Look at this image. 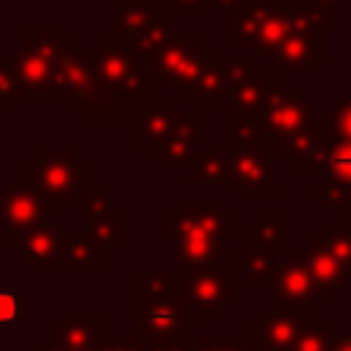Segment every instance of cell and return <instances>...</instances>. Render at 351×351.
Wrapping results in <instances>:
<instances>
[{"label":"cell","instance_id":"obj_1","mask_svg":"<svg viewBox=\"0 0 351 351\" xmlns=\"http://www.w3.org/2000/svg\"><path fill=\"white\" fill-rule=\"evenodd\" d=\"M162 233L173 239L176 266H203L222 258L225 239L239 233V214L222 197H189L184 211H162Z\"/></svg>","mask_w":351,"mask_h":351},{"label":"cell","instance_id":"obj_2","mask_svg":"<svg viewBox=\"0 0 351 351\" xmlns=\"http://www.w3.org/2000/svg\"><path fill=\"white\" fill-rule=\"evenodd\" d=\"M189 307L178 271H140L134 277V337L140 346L186 335Z\"/></svg>","mask_w":351,"mask_h":351},{"label":"cell","instance_id":"obj_3","mask_svg":"<svg viewBox=\"0 0 351 351\" xmlns=\"http://www.w3.org/2000/svg\"><path fill=\"white\" fill-rule=\"evenodd\" d=\"M58 99H71L74 107L90 123H123L126 99L112 96L96 74V47L82 49L77 38L69 36V44L58 60Z\"/></svg>","mask_w":351,"mask_h":351},{"label":"cell","instance_id":"obj_4","mask_svg":"<svg viewBox=\"0 0 351 351\" xmlns=\"http://www.w3.org/2000/svg\"><path fill=\"white\" fill-rule=\"evenodd\" d=\"M22 181L30 189L41 192L52 211H60L66 197H77L88 186V165L77 156L74 148H38L36 156L25 162Z\"/></svg>","mask_w":351,"mask_h":351},{"label":"cell","instance_id":"obj_5","mask_svg":"<svg viewBox=\"0 0 351 351\" xmlns=\"http://www.w3.org/2000/svg\"><path fill=\"white\" fill-rule=\"evenodd\" d=\"M96 74L99 82L121 99L143 101L151 96V66L137 55L134 41L104 33L96 44Z\"/></svg>","mask_w":351,"mask_h":351},{"label":"cell","instance_id":"obj_6","mask_svg":"<svg viewBox=\"0 0 351 351\" xmlns=\"http://www.w3.org/2000/svg\"><path fill=\"white\" fill-rule=\"evenodd\" d=\"M176 271L181 277V296L200 324H211L239 293V277L228 271L222 258L203 266H176Z\"/></svg>","mask_w":351,"mask_h":351},{"label":"cell","instance_id":"obj_7","mask_svg":"<svg viewBox=\"0 0 351 351\" xmlns=\"http://www.w3.org/2000/svg\"><path fill=\"white\" fill-rule=\"evenodd\" d=\"M214 60L211 47H203L200 36H173L151 63V88L170 85L173 93L189 88L200 71Z\"/></svg>","mask_w":351,"mask_h":351},{"label":"cell","instance_id":"obj_8","mask_svg":"<svg viewBox=\"0 0 351 351\" xmlns=\"http://www.w3.org/2000/svg\"><path fill=\"white\" fill-rule=\"evenodd\" d=\"M74 208L85 217V233L101 250L126 247V211L112 206L110 184H88L74 197Z\"/></svg>","mask_w":351,"mask_h":351},{"label":"cell","instance_id":"obj_9","mask_svg":"<svg viewBox=\"0 0 351 351\" xmlns=\"http://www.w3.org/2000/svg\"><path fill=\"white\" fill-rule=\"evenodd\" d=\"M274 85H277V74L263 71L261 60H230V88L222 107L236 112L239 121L261 123L269 90Z\"/></svg>","mask_w":351,"mask_h":351},{"label":"cell","instance_id":"obj_10","mask_svg":"<svg viewBox=\"0 0 351 351\" xmlns=\"http://www.w3.org/2000/svg\"><path fill=\"white\" fill-rule=\"evenodd\" d=\"M315 123L318 121H315L313 104L302 96L299 85H274L269 90L263 118H261V126H263L266 137H271V140L291 137V134L313 129Z\"/></svg>","mask_w":351,"mask_h":351},{"label":"cell","instance_id":"obj_11","mask_svg":"<svg viewBox=\"0 0 351 351\" xmlns=\"http://www.w3.org/2000/svg\"><path fill=\"white\" fill-rule=\"evenodd\" d=\"M47 211L52 208L41 192L30 189L25 181H8L0 195V233L5 239L30 233L49 222Z\"/></svg>","mask_w":351,"mask_h":351},{"label":"cell","instance_id":"obj_12","mask_svg":"<svg viewBox=\"0 0 351 351\" xmlns=\"http://www.w3.org/2000/svg\"><path fill=\"white\" fill-rule=\"evenodd\" d=\"M230 154V186L244 200L258 197H274V181H271V165H274V148H225Z\"/></svg>","mask_w":351,"mask_h":351},{"label":"cell","instance_id":"obj_13","mask_svg":"<svg viewBox=\"0 0 351 351\" xmlns=\"http://www.w3.org/2000/svg\"><path fill=\"white\" fill-rule=\"evenodd\" d=\"M315 326L313 324V307L310 310H280L261 315L247 326V337L258 351H293L302 335Z\"/></svg>","mask_w":351,"mask_h":351},{"label":"cell","instance_id":"obj_14","mask_svg":"<svg viewBox=\"0 0 351 351\" xmlns=\"http://www.w3.org/2000/svg\"><path fill=\"white\" fill-rule=\"evenodd\" d=\"M324 30L326 27H313V30L288 36L277 47L258 52V60L261 63H271L274 74H310L313 66L326 58Z\"/></svg>","mask_w":351,"mask_h":351},{"label":"cell","instance_id":"obj_15","mask_svg":"<svg viewBox=\"0 0 351 351\" xmlns=\"http://www.w3.org/2000/svg\"><path fill=\"white\" fill-rule=\"evenodd\" d=\"M315 296H321V291L304 263V250L288 247L285 258L280 261V271H277V282H274V307L310 310Z\"/></svg>","mask_w":351,"mask_h":351},{"label":"cell","instance_id":"obj_16","mask_svg":"<svg viewBox=\"0 0 351 351\" xmlns=\"http://www.w3.org/2000/svg\"><path fill=\"white\" fill-rule=\"evenodd\" d=\"M178 112L181 110H176V99L148 96V99L137 101V110H134V121H137L134 145L140 151H145L151 162H162V145H165L170 129L176 126Z\"/></svg>","mask_w":351,"mask_h":351},{"label":"cell","instance_id":"obj_17","mask_svg":"<svg viewBox=\"0 0 351 351\" xmlns=\"http://www.w3.org/2000/svg\"><path fill=\"white\" fill-rule=\"evenodd\" d=\"M101 340V313L99 310H66L49 324V346L38 351H96Z\"/></svg>","mask_w":351,"mask_h":351},{"label":"cell","instance_id":"obj_18","mask_svg":"<svg viewBox=\"0 0 351 351\" xmlns=\"http://www.w3.org/2000/svg\"><path fill=\"white\" fill-rule=\"evenodd\" d=\"M200 110H181L176 126L170 129L162 145V170L165 173H189L200 156Z\"/></svg>","mask_w":351,"mask_h":351},{"label":"cell","instance_id":"obj_19","mask_svg":"<svg viewBox=\"0 0 351 351\" xmlns=\"http://www.w3.org/2000/svg\"><path fill=\"white\" fill-rule=\"evenodd\" d=\"M63 225L47 222L30 233L14 236L11 247L19 250L41 274H63Z\"/></svg>","mask_w":351,"mask_h":351},{"label":"cell","instance_id":"obj_20","mask_svg":"<svg viewBox=\"0 0 351 351\" xmlns=\"http://www.w3.org/2000/svg\"><path fill=\"white\" fill-rule=\"evenodd\" d=\"M11 66L22 85V96L58 99V60L55 58L22 44L11 55Z\"/></svg>","mask_w":351,"mask_h":351},{"label":"cell","instance_id":"obj_21","mask_svg":"<svg viewBox=\"0 0 351 351\" xmlns=\"http://www.w3.org/2000/svg\"><path fill=\"white\" fill-rule=\"evenodd\" d=\"M285 0H250L241 8L225 14L222 33L236 41L239 49H252L258 33L271 22V16L282 8Z\"/></svg>","mask_w":351,"mask_h":351},{"label":"cell","instance_id":"obj_22","mask_svg":"<svg viewBox=\"0 0 351 351\" xmlns=\"http://www.w3.org/2000/svg\"><path fill=\"white\" fill-rule=\"evenodd\" d=\"M304 263H307V269H310V274H313L321 296L335 299L337 291H340V285L348 277V269L340 263V258L335 255V250L329 247V241H326L324 233H313L310 236V241L304 247Z\"/></svg>","mask_w":351,"mask_h":351},{"label":"cell","instance_id":"obj_23","mask_svg":"<svg viewBox=\"0 0 351 351\" xmlns=\"http://www.w3.org/2000/svg\"><path fill=\"white\" fill-rule=\"evenodd\" d=\"M228 88H230V60H211L200 71V77L189 88L178 90L176 96L178 99H197L200 110H211L214 101H225Z\"/></svg>","mask_w":351,"mask_h":351},{"label":"cell","instance_id":"obj_24","mask_svg":"<svg viewBox=\"0 0 351 351\" xmlns=\"http://www.w3.org/2000/svg\"><path fill=\"white\" fill-rule=\"evenodd\" d=\"M318 170L326 173V178H337V181L351 186V143L329 140L318 154H313L310 159L299 162V173L302 176H313Z\"/></svg>","mask_w":351,"mask_h":351},{"label":"cell","instance_id":"obj_25","mask_svg":"<svg viewBox=\"0 0 351 351\" xmlns=\"http://www.w3.org/2000/svg\"><path fill=\"white\" fill-rule=\"evenodd\" d=\"M236 271L244 274V280L252 288H266L277 282V271H280V261H277V250H266V247H239L236 250Z\"/></svg>","mask_w":351,"mask_h":351},{"label":"cell","instance_id":"obj_26","mask_svg":"<svg viewBox=\"0 0 351 351\" xmlns=\"http://www.w3.org/2000/svg\"><path fill=\"white\" fill-rule=\"evenodd\" d=\"M101 247L88 233L63 236V274H99Z\"/></svg>","mask_w":351,"mask_h":351},{"label":"cell","instance_id":"obj_27","mask_svg":"<svg viewBox=\"0 0 351 351\" xmlns=\"http://www.w3.org/2000/svg\"><path fill=\"white\" fill-rule=\"evenodd\" d=\"M288 211L282 208H269L263 211L258 219H252L247 225V244L250 247H266V250H288Z\"/></svg>","mask_w":351,"mask_h":351},{"label":"cell","instance_id":"obj_28","mask_svg":"<svg viewBox=\"0 0 351 351\" xmlns=\"http://www.w3.org/2000/svg\"><path fill=\"white\" fill-rule=\"evenodd\" d=\"M110 5H112V27H110V36L129 38V41H134L140 36V30L156 14L151 0H112Z\"/></svg>","mask_w":351,"mask_h":351},{"label":"cell","instance_id":"obj_29","mask_svg":"<svg viewBox=\"0 0 351 351\" xmlns=\"http://www.w3.org/2000/svg\"><path fill=\"white\" fill-rule=\"evenodd\" d=\"M230 181V154L225 148H203L192 170L186 173L189 186H219Z\"/></svg>","mask_w":351,"mask_h":351},{"label":"cell","instance_id":"obj_30","mask_svg":"<svg viewBox=\"0 0 351 351\" xmlns=\"http://www.w3.org/2000/svg\"><path fill=\"white\" fill-rule=\"evenodd\" d=\"M170 38H173V11L159 8V11L151 16V22L140 30V36L134 38V49H137V55L151 66L154 58L162 52V47H165Z\"/></svg>","mask_w":351,"mask_h":351},{"label":"cell","instance_id":"obj_31","mask_svg":"<svg viewBox=\"0 0 351 351\" xmlns=\"http://www.w3.org/2000/svg\"><path fill=\"white\" fill-rule=\"evenodd\" d=\"M329 140H332V137H329V132H326V126H324V121H321V123H315V126L307 129V132H299V134L274 140V151H282L285 156H291V159H296V162H304V159H310L313 154H318Z\"/></svg>","mask_w":351,"mask_h":351},{"label":"cell","instance_id":"obj_32","mask_svg":"<svg viewBox=\"0 0 351 351\" xmlns=\"http://www.w3.org/2000/svg\"><path fill=\"white\" fill-rule=\"evenodd\" d=\"M225 145L222 148H261L263 145V126L258 121H225L222 126Z\"/></svg>","mask_w":351,"mask_h":351},{"label":"cell","instance_id":"obj_33","mask_svg":"<svg viewBox=\"0 0 351 351\" xmlns=\"http://www.w3.org/2000/svg\"><path fill=\"white\" fill-rule=\"evenodd\" d=\"M189 351H258L252 340L236 335H189Z\"/></svg>","mask_w":351,"mask_h":351},{"label":"cell","instance_id":"obj_34","mask_svg":"<svg viewBox=\"0 0 351 351\" xmlns=\"http://www.w3.org/2000/svg\"><path fill=\"white\" fill-rule=\"evenodd\" d=\"M310 195L335 211H351V186L337 178H324L321 184H313Z\"/></svg>","mask_w":351,"mask_h":351},{"label":"cell","instance_id":"obj_35","mask_svg":"<svg viewBox=\"0 0 351 351\" xmlns=\"http://www.w3.org/2000/svg\"><path fill=\"white\" fill-rule=\"evenodd\" d=\"M340 332H337V324L335 321H326V324H318V326H310L302 340L296 343L293 351H332L335 343H337Z\"/></svg>","mask_w":351,"mask_h":351},{"label":"cell","instance_id":"obj_36","mask_svg":"<svg viewBox=\"0 0 351 351\" xmlns=\"http://www.w3.org/2000/svg\"><path fill=\"white\" fill-rule=\"evenodd\" d=\"M324 126L332 140H346L351 143V99H340L332 110L324 115Z\"/></svg>","mask_w":351,"mask_h":351},{"label":"cell","instance_id":"obj_37","mask_svg":"<svg viewBox=\"0 0 351 351\" xmlns=\"http://www.w3.org/2000/svg\"><path fill=\"white\" fill-rule=\"evenodd\" d=\"M321 233L326 236L329 247L335 250V255L351 274V225L348 222H326Z\"/></svg>","mask_w":351,"mask_h":351},{"label":"cell","instance_id":"obj_38","mask_svg":"<svg viewBox=\"0 0 351 351\" xmlns=\"http://www.w3.org/2000/svg\"><path fill=\"white\" fill-rule=\"evenodd\" d=\"M0 321L3 324H25L27 321L25 299L14 288H8V285L0 291Z\"/></svg>","mask_w":351,"mask_h":351},{"label":"cell","instance_id":"obj_39","mask_svg":"<svg viewBox=\"0 0 351 351\" xmlns=\"http://www.w3.org/2000/svg\"><path fill=\"white\" fill-rule=\"evenodd\" d=\"M16 99H22V85L14 74L11 60H5V63H0V107L8 112Z\"/></svg>","mask_w":351,"mask_h":351},{"label":"cell","instance_id":"obj_40","mask_svg":"<svg viewBox=\"0 0 351 351\" xmlns=\"http://www.w3.org/2000/svg\"><path fill=\"white\" fill-rule=\"evenodd\" d=\"M96 351H140V340L132 335H112V337H101Z\"/></svg>","mask_w":351,"mask_h":351},{"label":"cell","instance_id":"obj_41","mask_svg":"<svg viewBox=\"0 0 351 351\" xmlns=\"http://www.w3.org/2000/svg\"><path fill=\"white\" fill-rule=\"evenodd\" d=\"M162 8L167 11H186V14H208L214 8L211 0H162Z\"/></svg>","mask_w":351,"mask_h":351},{"label":"cell","instance_id":"obj_42","mask_svg":"<svg viewBox=\"0 0 351 351\" xmlns=\"http://www.w3.org/2000/svg\"><path fill=\"white\" fill-rule=\"evenodd\" d=\"M140 351H189V335H184V337H176V340L148 343V346H140Z\"/></svg>","mask_w":351,"mask_h":351},{"label":"cell","instance_id":"obj_43","mask_svg":"<svg viewBox=\"0 0 351 351\" xmlns=\"http://www.w3.org/2000/svg\"><path fill=\"white\" fill-rule=\"evenodd\" d=\"M211 3H214V8H219L222 14H230V11L241 8V5L250 3V0H211Z\"/></svg>","mask_w":351,"mask_h":351},{"label":"cell","instance_id":"obj_44","mask_svg":"<svg viewBox=\"0 0 351 351\" xmlns=\"http://www.w3.org/2000/svg\"><path fill=\"white\" fill-rule=\"evenodd\" d=\"M332 351H351V337H343V335H340Z\"/></svg>","mask_w":351,"mask_h":351},{"label":"cell","instance_id":"obj_45","mask_svg":"<svg viewBox=\"0 0 351 351\" xmlns=\"http://www.w3.org/2000/svg\"><path fill=\"white\" fill-rule=\"evenodd\" d=\"M340 0H313V5L315 8H326V11H335V5H337Z\"/></svg>","mask_w":351,"mask_h":351},{"label":"cell","instance_id":"obj_46","mask_svg":"<svg viewBox=\"0 0 351 351\" xmlns=\"http://www.w3.org/2000/svg\"><path fill=\"white\" fill-rule=\"evenodd\" d=\"M348 225H351V211H348Z\"/></svg>","mask_w":351,"mask_h":351},{"label":"cell","instance_id":"obj_47","mask_svg":"<svg viewBox=\"0 0 351 351\" xmlns=\"http://www.w3.org/2000/svg\"><path fill=\"white\" fill-rule=\"evenodd\" d=\"M110 3H112V0H110Z\"/></svg>","mask_w":351,"mask_h":351}]
</instances>
